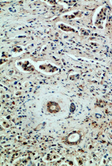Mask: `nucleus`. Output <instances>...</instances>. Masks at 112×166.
I'll return each instance as SVG.
<instances>
[{
	"label": "nucleus",
	"instance_id": "obj_1",
	"mask_svg": "<svg viewBox=\"0 0 112 166\" xmlns=\"http://www.w3.org/2000/svg\"><path fill=\"white\" fill-rule=\"evenodd\" d=\"M47 108L48 111L51 113H57L60 109L58 104L54 102H49L48 104Z\"/></svg>",
	"mask_w": 112,
	"mask_h": 166
}]
</instances>
